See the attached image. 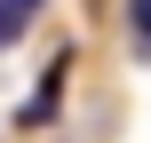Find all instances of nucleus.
<instances>
[{
    "label": "nucleus",
    "instance_id": "1",
    "mask_svg": "<svg viewBox=\"0 0 151 143\" xmlns=\"http://www.w3.org/2000/svg\"><path fill=\"white\" fill-rule=\"evenodd\" d=\"M56 103H64V64H48V80H40V96H32V103H24L16 119H24V127H48V119H56Z\"/></svg>",
    "mask_w": 151,
    "mask_h": 143
},
{
    "label": "nucleus",
    "instance_id": "2",
    "mask_svg": "<svg viewBox=\"0 0 151 143\" xmlns=\"http://www.w3.org/2000/svg\"><path fill=\"white\" fill-rule=\"evenodd\" d=\"M127 32H135V48L151 56V0H127Z\"/></svg>",
    "mask_w": 151,
    "mask_h": 143
},
{
    "label": "nucleus",
    "instance_id": "3",
    "mask_svg": "<svg viewBox=\"0 0 151 143\" xmlns=\"http://www.w3.org/2000/svg\"><path fill=\"white\" fill-rule=\"evenodd\" d=\"M16 32H24V24H16V16H8V0H0V48H8Z\"/></svg>",
    "mask_w": 151,
    "mask_h": 143
},
{
    "label": "nucleus",
    "instance_id": "4",
    "mask_svg": "<svg viewBox=\"0 0 151 143\" xmlns=\"http://www.w3.org/2000/svg\"><path fill=\"white\" fill-rule=\"evenodd\" d=\"M8 16H16V24H32V16H40V0H8Z\"/></svg>",
    "mask_w": 151,
    "mask_h": 143
}]
</instances>
